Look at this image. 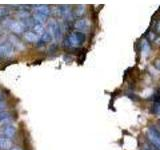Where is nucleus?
I'll return each mask as SVG.
<instances>
[{
  "label": "nucleus",
  "mask_w": 160,
  "mask_h": 150,
  "mask_svg": "<svg viewBox=\"0 0 160 150\" xmlns=\"http://www.w3.org/2000/svg\"><path fill=\"white\" fill-rule=\"evenodd\" d=\"M85 39H86V35L84 32H79V31H74L71 32L68 36L65 38L64 44L65 46L71 47V48H76L81 46L84 43Z\"/></svg>",
  "instance_id": "1"
},
{
  "label": "nucleus",
  "mask_w": 160,
  "mask_h": 150,
  "mask_svg": "<svg viewBox=\"0 0 160 150\" xmlns=\"http://www.w3.org/2000/svg\"><path fill=\"white\" fill-rule=\"evenodd\" d=\"M148 139L153 147L160 150V131L156 127H150L148 129Z\"/></svg>",
  "instance_id": "2"
},
{
  "label": "nucleus",
  "mask_w": 160,
  "mask_h": 150,
  "mask_svg": "<svg viewBox=\"0 0 160 150\" xmlns=\"http://www.w3.org/2000/svg\"><path fill=\"white\" fill-rule=\"evenodd\" d=\"M5 25L15 33H23L26 29L22 20H6Z\"/></svg>",
  "instance_id": "3"
},
{
  "label": "nucleus",
  "mask_w": 160,
  "mask_h": 150,
  "mask_svg": "<svg viewBox=\"0 0 160 150\" xmlns=\"http://www.w3.org/2000/svg\"><path fill=\"white\" fill-rule=\"evenodd\" d=\"M14 55V47L9 42H0V58H10Z\"/></svg>",
  "instance_id": "4"
},
{
  "label": "nucleus",
  "mask_w": 160,
  "mask_h": 150,
  "mask_svg": "<svg viewBox=\"0 0 160 150\" xmlns=\"http://www.w3.org/2000/svg\"><path fill=\"white\" fill-rule=\"evenodd\" d=\"M1 133H2V136L10 139L14 136L15 133H16V128H15V126L11 123H5L3 124V126L1 128Z\"/></svg>",
  "instance_id": "5"
},
{
  "label": "nucleus",
  "mask_w": 160,
  "mask_h": 150,
  "mask_svg": "<svg viewBox=\"0 0 160 150\" xmlns=\"http://www.w3.org/2000/svg\"><path fill=\"white\" fill-rule=\"evenodd\" d=\"M56 11H57V14L59 16H61L63 18H72V10L70 8L68 5H62V6H58L56 8Z\"/></svg>",
  "instance_id": "6"
},
{
  "label": "nucleus",
  "mask_w": 160,
  "mask_h": 150,
  "mask_svg": "<svg viewBox=\"0 0 160 150\" xmlns=\"http://www.w3.org/2000/svg\"><path fill=\"white\" fill-rule=\"evenodd\" d=\"M89 26H90L89 20L85 18L78 19L74 23V28L76 29V31H79V32H83L85 30H87Z\"/></svg>",
  "instance_id": "7"
},
{
  "label": "nucleus",
  "mask_w": 160,
  "mask_h": 150,
  "mask_svg": "<svg viewBox=\"0 0 160 150\" xmlns=\"http://www.w3.org/2000/svg\"><path fill=\"white\" fill-rule=\"evenodd\" d=\"M33 8L35 10V13L44 15L46 17L51 13V9H50L48 5H37V6H34Z\"/></svg>",
  "instance_id": "8"
},
{
  "label": "nucleus",
  "mask_w": 160,
  "mask_h": 150,
  "mask_svg": "<svg viewBox=\"0 0 160 150\" xmlns=\"http://www.w3.org/2000/svg\"><path fill=\"white\" fill-rule=\"evenodd\" d=\"M24 38L27 40L28 42H31V43H38L39 40H40V36L38 34H36L33 31H27V32H24Z\"/></svg>",
  "instance_id": "9"
},
{
  "label": "nucleus",
  "mask_w": 160,
  "mask_h": 150,
  "mask_svg": "<svg viewBox=\"0 0 160 150\" xmlns=\"http://www.w3.org/2000/svg\"><path fill=\"white\" fill-rule=\"evenodd\" d=\"M12 148V141L7 137L0 136V150H10Z\"/></svg>",
  "instance_id": "10"
},
{
  "label": "nucleus",
  "mask_w": 160,
  "mask_h": 150,
  "mask_svg": "<svg viewBox=\"0 0 160 150\" xmlns=\"http://www.w3.org/2000/svg\"><path fill=\"white\" fill-rule=\"evenodd\" d=\"M9 39H10V42L9 43L11 44L13 47H16L18 49H24V46H23L22 42H20L19 39L16 36H14V35H11Z\"/></svg>",
  "instance_id": "11"
},
{
  "label": "nucleus",
  "mask_w": 160,
  "mask_h": 150,
  "mask_svg": "<svg viewBox=\"0 0 160 150\" xmlns=\"http://www.w3.org/2000/svg\"><path fill=\"white\" fill-rule=\"evenodd\" d=\"M11 119V114L8 111H3L0 112V123H8L9 120Z\"/></svg>",
  "instance_id": "12"
},
{
  "label": "nucleus",
  "mask_w": 160,
  "mask_h": 150,
  "mask_svg": "<svg viewBox=\"0 0 160 150\" xmlns=\"http://www.w3.org/2000/svg\"><path fill=\"white\" fill-rule=\"evenodd\" d=\"M149 50H150L149 44H148V42L146 41V40H144L143 43H142V51H143V53L145 55H147L149 53Z\"/></svg>",
  "instance_id": "13"
},
{
  "label": "nucleus",
  "mask_w": 160,
  "mask_h": 150,
  "mask_svg": "<svg viewBox=\"0 0 160 150\" xmlns=\"http://www.w3.org/2000/svg\"><path fill=\"white\" fill-rule=\"evenodd\" d=\"M84 12V6L83 5H79L76 8V12H74V14L76 15V16H80V15H82Z\"/></svg>",
  "instance_id": "14"
},
{
  "label": "nucleus",
  "mask_w": 160,
  "mask_h": 150,
  "mask_svg": "<svg viewBox=\"0 0 160 150\" xmlns=\"http://www.w3.org/2000/svg\"><path fill=\"white\" fill-rule=\"evenodd\" d=\"M9 14V10L5 7H0V17H4Z\"/></svg>",
  "instance_id": "15"
},
{
  "label": "nucleus",
  "mask_w": 160,
  "mask_h": 150,
  "mask_svg": "<svg viewBox=\"0 0 160 150\" xmlns=\"http://www.w3.org/2000/svg\"><path fill=\"white\" fill-rule=\"evenodd\" d=\"M4 108H5V102H4V99H3L2 94L0 93V112L3 111Z\"/></svg>",
  "instance_id": "16"
},
{
  "label": "nucleus",
  "mask_w": 160,
  "mask_h": 150,
  "mask_svg": "<svg viewBox=\"0 0 160 150\" xmlns=\"http://www.w3.org/2000/svg\"><path fill=\"white\" fill-rule=\"evenodd\" d=\"M154 66H155V68H156V69L160 70V59H157L156 61L154 62Z\"/></svg>",
  "instance_id": "17"
},
{
  "label": "nucleus",
  "mask_w": 160,
  "mask_h": 150,
  "mask_svg": "<svg viewBox=\"0 0 160 150\" xmlns=\"http://www.w3.org/2000/svg\"><path fill=\"white\" fill-rule=\"evenodd\" d=\"M155 28H156V31L160 33V21H159V22H157V24L155 25Z\"/></svg>",
  "instance_id": "18"
},
{
  "label": "nucleus",
  "mask_w": 160,
  "mask_h": 150,
  "mask_svg": "<svg viewBox=\"0 0 160 150\" xmlns=\"http://www.w3.org/2000/svg\"><path fill=\"white\" fill-rule=\"evenodd\" d=\"M10 150H21V149H20V147H12Z\"/></svg>",
  "instance_id": "19"
},
{
  "label": "nucleus",
  "mask_w": 160,
  "mask_h": 150,
  "mask_svg": "<svg viewBox=\"0 0 160 150\" xmlns=\"http://www.w3.org/2000/svg\"><path fill=\"white\" fill-rule=\"evenodd\" d=\"M1 33H2V30H1V28H0V35H1Z\"/></svg>",
  "instance_id": "20"
}]
</instances>
